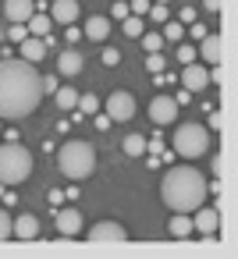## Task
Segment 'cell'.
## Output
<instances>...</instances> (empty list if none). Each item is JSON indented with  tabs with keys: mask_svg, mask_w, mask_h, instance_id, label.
Masks as SVG:
<instances>
[{
	"mask_svg": "<svg viewBox=\"0 0 238 259\" xmlns=\"http://www.w3.org/2000/svg\"><path fill=\"white\" fill-rule=\"evenodd\" d=\"M50 22L54 25H75L78 22V0H54Z\"/></svg>",
	"mask_w": 238,
	"mask_h": 259,
	"instance_id": "cell-11",
	"label": "cell"
},
{
	"mask_svg": "<svg viewBox=\"0 0 238 259\" xmlns=\"http://www.w3.org/2000/svg\"><path fill=\"white\" fill-rule=\"evenodd\" d=\"M181 85L188 89V93H203V89H210V68H203V64H185L181 68Z\"/></svg>",
	"mask_w": 238,
	"mask_h": 259,
	"instance_id": "cell-9",
	"label": "cell"
},
{
	"mask_svg": "<svg viewBox=\"0 0 238 259\" xmlns=\"http://www.w3.org/2000/svg\"><path fill=\"white\" fill-rule=\"evenodd\" d=\"M160 36H164V39H171V43H181V36H185V29H181V22H167Z\"/></svg>",
	"mask_w": 238,
	"mask_h": 259,
	"instance_id": "cell-26",
	"label": "cell"
},
{
	"mask_svg": "<svg viewBox=\"0 0 238 259\" xmlns=\"http://www.w3.org/2000/svg\"><path fill=\"white\" fill-rule=\"evenodd\" d=\"M188 100H192V93H188V89H181V93H178V96H174V103H178V107H185V103H188Z\"/></svg>",
	"mask_w": 238,
	"mask_h": 259,
	"instance_id": "cell-38",
	"label": "cell"
},
{
	"mask_svg": "<svg viewBox=\"0 0 238 259\" xmlns=\"http://www.w3.org/2000/svg\"><path fill=\"white\" fill-rule=\"evenodd\" d=\"M93 117H96V128H100V132L110 128V117H107V114H93Z\"/></svg>",
	"mask_w": 238,
	"mask_h": 259,
	"instance_id": "cell-39",
	"label": "cell"
},
{
	"mask_svg": "<svg viewBox=\"0 0 238 259\" xmlns=\"http://www.w3.org/2000/svg\"><path fill=\"white\" fill-rule=\"evenodd\" d=\"M54 100H57V107H61V110H75V103H78V93H75L71 85H57Z\"/></svg>",
	"mask_w": 238,
	"mask_h": 259,
	"instance_id": "cell-21",
	"label": "cell"
},
{
	"mask_svg": "<svg viewBox=\"0 0 238 259\" xmlns=\"http://www.w3.org/2000/svg\"><path fill=\"white\" fill-rule=\"evenodd\" d=\"M149 11V0H128V15H146Z\"/></svg>",
	"mask_w": 238,
	"mask_h": 259,
	"instance_id": "cell-32",
	"label": "cell"
},
{
	"mask_svg": "<svg viewBox=\"0 0 238 259\" xmlns=\"http://www.w3.org/2000/svg\"><path fill=\"white\" fill-rule=\"evenodd\" d=\"M39 71L36 64L22 61V57H8L0 61V117L4 121H18L29 117L39 100H43V85H39Z\"/></svg>",
	"mask_w": 238,
	"mask_h": 259,
	"instance_id": "cell-1",
	"label": "cell"
},
{
	"mask_svg": "<svg viewBox=\"0 0 238 259\" xmlns=\"http://www.w3.org/2000/svg\"><path fill=\"white\" fill-rule=\"evenodd\" d=\"M171 142H174V153L185 156V160H195V156H203V153L210 149V135H206V128H203V124H192V121L178 124Z\"/></svg>",
	"mask_w": 238,
	"mask_h": 259,
	"instance_id": "cell-5",
	"label": "cell"
},
{
	"mask_svg": "<svg viewBox=\"0 0 238 259\" xmlns=\"http://www.w3.org/2000/svg\"><path fill=\"white\" fill-rule=\"evenodd\" d=\"M25 29H29V36H39V39H43V36H50L54 22H50L47 15H36V11H32V15L25 18Z\"/></svg>",
	"mask_w": 238,
	"mask_h": 259,
	"instance_id": "cell-19",
	"label": "cell"
},
{
	"mask_svg": "<svg viewBox=\"0 0 238 259\" xmlns=\"http://www.w3.org/2000/svg\"><path fill=\"white\" fill-rule=\"evenodd\" d=\"M146 15H149L153 22H167V8H164V4H149V11H146Z\"/></svg>",
	"mask_w": 238,
	"mask_h": 259,
	"instance_id": "cell-30",
	"label": "cell"
},
{
	"mask_svg": "<svg viewBox=\"0 0 238 259\" xmlns=\"http://www.w3.org/2000/svg\"><path fill=\"white\" fill-rule=\"evenodd\" d=\"M93 43H103L107 36H110V18H103V15H93L89 22H86V29H82Z\"/></svg>",
	"mask_w": 238,
	"mask_h": 259,
	"instance_id": "cell-18",
	"label": "cell"
},
{
	"mask_svg": "<svg viewBox=\"0 0 238 259\" xmlns=\"http://www.w3.org/2000/svg\"><path fill=\"white\" fill-rule=\"evenodd\" d=\"M192 18H195V11H192V8H181V18H178V22H192Z\"/></svg>",
	"mask_w": 238,
	"mask_h": 259,
	"instance_id": "cell-41",
	"label": "cell"
},
{
	"mask_svg": "<svg viewBox=\"0 0 238 259\" xmlns=\"http://www.w3.org/2000/svg\"><path fill=\"white\" fill-rule=\"evenodd\" d=\"M39 234V220L32 213H22L18 220H11V238H22V241H32Z\"/></svg>",
	"mask_w": 238,
	"mask_h": 259,
	"instance_id": "cell-13",
	"label": "cell"
},
{
	"mask_svg": "<svg viewBox=\"0 0 238 259\" xmlns=\"http://www.w3.org/2000/svg\"><path fill=\"white\" fill-rule=\"evenodd\" d=\"M142 32H146V25H142V15H128V18H125V36L139 39Z\"/></svg>",
	"mask_w": 238,
	"mask_h": 259,
	"instance_id": "cell-24",
	"label": "cell"
},
{
	"mask_svg": "<svg viewBox=\"0 0 238 259\" xmlns=\"http://www.w3.org/2000/svg\"><path fill=\"white\" fill-rule=\"evenodd\" d=\"M57 170L71 181H86L93 170H96V149L82 139H71L57 149Z\"/></svg>",
	"mask_w": 238,
	"mask_h": 259,
	"instance_id": "cell-3",
	"label": "cell"
},
{
	"mask_svg": "<svg viewBox=\"0 0 238 259\" xmlns=\"http://www.w3.org/2000/svg\"><path fill=\"white\" fill-rule=\"evenodd\" d=\"M103 110H107L110 121H128V117H135V96L125 93V89H117V93L107 96V107Z\"/></svg>",
	"mask_w": 238,
	"mask_h": 259,
	"instance_id": "cell-6",
	"label": "cell"
},
{
	"mask_svg": "<svg viewBox=\"0 0 238 259\" xmlns=\"http://www.w3.org/2000/svg\"><path fill=\"white\" fill-rule=\"evenodd\" d=\"M36 11V0H8L4 4V15H8V22H22L25 25V18Z\"/></svg>",
	"mask_w": 238,
	"mask_h": 259,
	"instance_id": "cell-15",
	"label": "cell"
},
{
	"mask_svg": "<svg viewBox=\"0 0 238 259\" xmlns=\"http://www.w3.org/2000/svg\"><path fill=\"white\" fill-rule=\"evenodd\" d=\"M114 18H128V0H117L114 4Z\"/></svg>",
	"mask_w": 238,
	"mask_h": 259,
	"instance_id": "cell-36",
	"label": "cell"
},
{
	"mask_svg": "<svg viewBox=\"0 0 238 259\" xmlns=\"http://www.w3.org/2000/svg\"><path fill=\"white\" fill-rule=\"evenodd\" d=\"M8 32H11V39H15V43H22V39L29 36V29H25L22 22H11V29H8Z\"/></svg>",
	"mask_w": 238,
	"mask_h": 259,
	"instance_id": "cell-31",
	"label": "cell"
},
{
	"mask_svg": "<svg viewBox=\"0 0 238 259\" xmlns=\"http://www.w3.org/2000/svg\"><path fill=\"white\" fill-rule=\"evenodd\" d=\"M43 57H47V43H43L39 36H25V39H22V61L39 64Z\"/></svg>",
	"mask_w": 238,
	"mask_h": 259,
	"instance_id": "cell-16",
	"label": "cell"
},
{
	"mask_svg": "<svg viewBox=\"0 0 238 259\" xmlns=\"http://www.w3.org/2000/svg\"><path fill=\"white\" fill-rule=\"evenodd\" d=\"M75 110H78V114H96V110H100V100H96L93 93H78V103H75Z\"/></svg>",
	"mask_w": 238,
	"mask_h": 259,
	"instance_id": "cell-23",
	"label": "cell"
},
{
	"mask_svg": "<svg viewBox=\"0 0 238 259\" xmlns=\"http://www.w3.org/2000/svg\"><path fill=\"white\" fill-rule=\"evenodd\" d=\"M156 4H167V0H156Z\"/></svg>",
	"mask_w": 238,
	"mask_h": 259,
	"instance_id": "cell-43",
	"label": "cell"
},
{
	"mask_svg": "<svg viewBox=\"0 0 238 259\" xmlns=\"http://www.w3.org/2000/svg\"><path fill=\"white\" fill-rule=\"evenodd\" d=\"M203 114H210V128H213V132H220V110H213V107L206 103V107H203Z\"/></svg>",
	"mask_w": 238,
	"mask_h": 259,
	"instance_id": "cell-33",
	"label": "cell"
},
{
	"mask_svg": "<svg viewBox=\"0 0 238 259\" xmlns=\"http://www.w3.org/2000/svg\"><path fill=\"white\" fill-rule=\"evenodd\" d=\"M203 8H206V11H213V15H217V11H220V0H203Z\"/></svg>",
	"mask_w": 238,
	"mask_h": 259,
	"instance_id": "cell-40",
	"label": "cell"
},
{
	"mask_svg": "<svg viewBox=\"0 0 238 259\" xmlns=\"http://www.w3.org/2000/svg\"><path fill=\"white\" fill-rule=\"evenodd\" d=\"M178 61H181V64H192V61H195V47L181 43V47H178Z\"/></svg>",
	"mask_w": 238,
	"mask_h": 259,
	"instance_id": "cell-28",
	"label": "cell"
},
{
	"mask_svg": "<svg viewBox=\"0 0 238 259\" xmlns=\"http://www.w3.org/2000/svg\"><path fill=\"white\" fill-rule=\"evenodd\" d=\"M50 202H54V206H61V202H64V192H57V188H54V192H50Z\"/></svg>",
	"mask_w": 238,
	"mask_h": 259,
	"instance_id": "cell-42",
	"label": "cell"
},
{
	"mask_svg": "<svg viewBox=\"0 0 238 259\" xmlns=\"http://www.w3.org/2000/svg\"><path fill=\"white\" fill-rule=\"evenodd\" d=\"M32 174V153L18 146V139H8L0 146V185H22Z\"/></svg>",
	"mask_w": 238,
	"mask_h": 259,
	"instance_id": "cell-4",
	"label": "cell"
},
{
	"mask_svg": "<svg viewBox=\"0 0 238 259\" xmlns=\"http://www.w3.org/2000/svg\"><path fill=\"white\" fill-rule=\"evenodd\" d=\"M82 64H86V61H82V54H78L75 47H68V50L57 57V71H61V75H68V78H71V75H78V71H82Z\"/></svg>",
	"mask_w": 238,
	"mask_h": 259,
	"instance_id": "cell-17",
	"label": "cell"
},
{
	"mask_svg": "<svg viewBox=\"0 0 238 259\" xmlns=\"http://www.w3.org/2000/svg\"><path fill=\"white\" fill-rule=\"evenodd\" d=\"M188 36H192V39H203V36H206V25H192Z\"/></svg>",
	"mask_w": 238,
	"mask_h": 259,
	"instance_id": "cell-37",
	"label": "cell"
},
{
	"mask_svg": "<svg viewBox=\"0 0 238 259\" xmlns=\"http://www.w3.org/2000/svg\"><path fill=\"white\" fill-rule=\"evenodd\" d=\"M220 231V213L213 209V206H199V209H192V234H203V238H213Z\"/></svg>",
	"mask_w": 238,
	"mask_h": 259,
	"instance_id": "cell-7",
	"label": "cell"
},
{
	"mask_svg": "<svg viewBox=\"0 0 238 259\" xmlns=\"http://www.w3.org/2000/svg\"><path fill=\"white\" fill-rule=\"evenodd\" d=\"M117 61H121V54H117V50H110V47H107V50H103V64H107V68H114V64H117Z\"/></svg>",
	"mask_w": 238,
	"mask_h": 259,
	"instance_id": "cell-35",
	"label": "cell"
},
{
	"mask_svg": "<svg viewBox=\"0 0 238 259\" xmlns=\"http://www.w3.org/2000/svg\"><path fill=\"white\" fill-rule=\"evenodd\" d=\"M149 117H153L156 124H174V117H178L174 96H153V100H149Z\"/></svg>",
	"mask_w": 238,
	"mask_h": 259,
	"instance_id": "cell-10",
	"label": "cell"
},
{
	"mask_svg": "<svg viewBox=\"0 0 238 259\" xmlns=\"http://www.w3.org/2000/svg\"><path fill=\"white\" fill-rule=\"evenodd\" d=\"M11 238V217H8V209L0 206V241H8Z\"/></svg>",
	"mask_w": 238,
	"mask_h": 259,
	"instance_id": "cell-27",
	"label": "cell"
},
{
	"mask_svg": "<svg viewBox=\"0 0 238 259\" xmlns=\"http://www.w3.org/2000/svg\"><path fill=\"white\" fill-rule=\"evenodd\" d=\"M86 238L89 241H128V231L117 220H100V224H93L86 231Z\"/></svg>",
	"mask_w": 238,
	"mask_h": 259,
	"instance_id": "cell-8",
	"label": "cell"
},
{
	"mask_svg": "<svg viewBox=\"0 0 238 259\" xmlns=\"http://www.w3.org/2000/svg\"><path fill=\"white\" fill-rule=\"evenodd\" d=\"M146 149H149L146 135H139V132H135V135H128V139H125V153H128V156H142Z\"/></svg>",
	"mask_w": 238,
	"mask_h": 259,
	"instance_id": "cell-22",
	"label": "cell"
},
{
	"mask_svg": "<svg viewBox=\"0 0 238 259\" xmlns=\"http://www.w3.org/2000/svg\"><path fill=\"white\" fill-rule=\"evenodd\" d=\"M139 43L146 47V54H156V50L164 47V36H160V32H142V36H139Z\"/></svg>",
	"mask_w": 238,
	"mask_h": 259,
	"instance_id": "cell-25",
	"label": "cell"
},
{
	"mask_svg": "<svg viewBox=\"0 0 238 259\" xmlns=\"http://www.w3.org/2000/svg\"><path fill=\"white\" fill-rule=\"evenodd\" d=\"M146 68H149V71H153V75H160V71H164V57H160V50H156V54H149V57H146Z\"/></svg>",
	"mask_w": 238,
	"mask_h": 259,
	"instance_id": "cell-29",
	"label": "cell"
},
{
	"mask_svg": "<svg viewBox=\"0 0 238 259\" xmlns=\"http://www.w3.org/2000/svg\"><path fill=\"white\" fill-rule=\"evenodd\" d=\"M167 231H171L174 238H188V234H192V213H174L171 224H167Z\"/></svg>",
	"mask_w": 238,
	"mask_h": 259,
	"instance_id": "cell-20",
	"label": "cell"
},
{
	"mask_svg": "<svg viewBox=\"0 0 238 259\" xmlns=\"http://www.w3.org/2000/svg\"><path fill=\"white\" fill-rule=\"evenodd\" d=\"M206 192H210V185H206L203 170H195V167H171V170L164 174V181H160V199H164L174 213H192V209H199V206L206 202Z\"/></svg>",
	"mask_w": 238,
	"mask_h": 259,
	"instance_id": "cell-2",
	"label": "cell"
},
{
	"mask_svg": "<svg viewBox=\"0 0 238 259\" xmlns=\"http://www.w3.org/2000/svg\"><path fill=\"white\" fill-rule=\"evenodd\" d=\"M195 57H203L206 64H220V36H217V32H206V36L199 39Z\"/></svg>",
	"mask_w": 238,
	"mask_h": 259,
	"instance_id": "cell-14",
	"label": "cell"
},
{
	"mask_svg": "<svg viewBox=\"0 0 238 259\" xmlns=\"http://www.w3.org/2000/svg\"><path fill=\"white\" fill-rule=\"evenodd\" d=\"M39 85H43V93H50V96H54V93H57V85H61V82H57V75H47V78H43V82H39Z\"/></svg>",
	"mask_w": 238,
	"mask_h": 259,
	"instance_id": "cell-34",
	"label": "cell"
},
{
	"mask_svg": "<svg viewBox=\"0 0 238 259\" xmlns=\"http://www.w3.org/2000/svg\"><path fill=\"white\" fill-rule=\"evenodd\" d=\"M57 234H64V238L82 234V213L78 209H57Z\"/></svg>",
	"mask_w": 238,
	"mask_h": 259,
	"instance_id": "cell-12",
	"label": "cell"
}]
</instances>
